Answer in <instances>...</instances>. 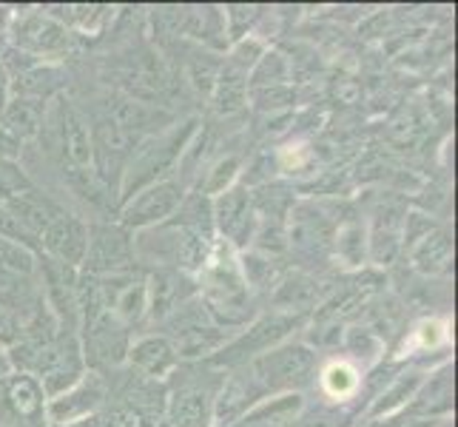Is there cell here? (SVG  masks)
Wrapping results in <instances>:
<instances>
[{"label": "cell", "instance_id": "1", "mask_svg": "<svg viewBox=\"0 0 458 427\" xmlns=\"http://www.w3.org/2000/svg\"><path fill=\"white\" fill-rule=\"evenodd\" d=\"M199 129H202L199 117H182V120L177 117L168 129L146 137L143 142H137V149L131 151L120 177L117 209L123 202H129L134 194L143 192V188L177 174L182 154L188 151V146H191V140L197 137Z\"/></svg>", "mask_w": 458, "mask_h": 427}, {"label": "cell", "instance_id": "2", "mask_svg": "<svg viewBox=\"0 0 458 427\" xmlns=\"http://www.w3.org/2000/svg\"><path fill=\"white\" fill-rule=\"evenodd\" d=\"M225 371L208 362H180L165 379V414L171 427H214V407Z\"/></svg>", "mask_w": 458, "mask_h": 427}, {"label": "cell", "instance_id": "3", "mask_svg": "<svg viewBox=\"0 0 458 427\" xmlns=\"http://www.w3.org/2000/svg\"><path fill=\"white\" fill-rule=\"evenodd\" d=\"M308 322H310V313H288V311L259 313L205 362L219 371L248 365L250 359H257L267 351H274L276 345L288 342L296 330H302Z\"/></svg>", "mask_w": 458, "mask_h": 427}, {"label": "cell", "instance_id": "4", "mask_svg": "<svg viewBox=\"0 0 458 427\" xmlns=\"http://www.w3.org/2000/svg\"><path fill=\"white\" fill-rule=\"evenodd\" d=\"M248 368L265 390V397H282V393H302L313 385L319 356L308 342L288 339L276 345L274 351L250 359Z\"/></svg>", "mask_w": 458, "mask_h": 427}, {"label": "cell", "instance_id": "5", "mask_svg": "<svg viewBox=\"0 0 458 427\" xmlns=\"http://www.w3.org/2000/svg\"><path fill=\"white\" fill-rule=\"evenodd\" d=\"M339 219L313 200H296L288 217V251L302 265H327L334 260V234Z\"/></svg>", "mask_w": 458, "mask_h": 427}, {"label": "cell", "instance_id": "6", "mask_svg": "<svg viewBox=\"0 0 458 427\" xmlns=\"http://www.w3.org/2000/svg\"><path fill=\"white\" fill-rule=\"evenodd\" d=\"M77 334H81V347L89 371L112 376L125 368V356H129L134 330L129 325H123L114 313L103 311L94 320L81 322Z\"/></svg>", "mask_w": 458, "mask_h": 427}, {"label": "cell", "instance_id": "7", "mask_svg": "<svg viewBox=\"0 0 458 427\" xmlns=\"http://www.w3.org/2000/svg\"><path fill=\"white\" fill-rule=\"evenodd\" d=\"M134 234L114 223H89V245L81 271L91 277H114L137 271Z\"/></svg>", "mask_w": 458, "mask_h": 427}, {"label": "cell", "instance_id": "8", "mask_svg": "<svg viewBox=\"0 0 458 427\" xmlns=\"http://www.w3.org/2000/svg\"><path fill=\"white\" fill-rule=\"evenodd\" d=\"M86 359L81 347V334L74 330H60L57 339H52L43 351L35 356L26 373H31L40 382L46 397H57V393L69 390L77 379L86 373Z\"/></svg>", "mask_w": 458, "mask_h": 427}, {"label": "cell", "instance_id": "9", "mask_svg": "<svg viewBox=\"0 0 458 427\" xmlns=\"http://www.w3.org/2000/svg\"><path fill=\"white\" fill-rule=\"evenodd\" d=\"M185 194H188V188L180 183L177 174H171V177L143 188V192L134 194L129 202H123L114 217H117V223L123 228H129L131 234L148 231L154 226H163L165 219L177 214Z\"/></svg>", "mask_w": 458, "mask_h": 427}, {"label": "cell", "instance_id": "10", "mask_svg": "<svg viewBox=\"0 0 458 427\" xmlns=\"http://www.w3.org/2000/svg\"><path fill=\"white\" fill-rule=\"evenodd\" d=\"M211 219L219 240H225L233 251H248L257 234V211L250 202V188L240 180L228 192L211 200Z\"/></svg>", "mask_w": 458, "mask_h": 427}, {"label": "cell", "instance_id": "11", "mask_svg": "<svg viewBox=\"0 0 458 427\" xmlns=\"http://www.w3.org/2000/svg\"><path fill=\"white\" fill-rule=\"evenodd\" d=\"M74 46H77V35L49 12L46 14L31 12L14 26V49L40 60V63L69 55Z\"/></svg>", "mask_w": 458, "mask_h": 427}, {"label": "cell", "instance_id": "12", "mask_svg": "<svg viewBox=\"0 0 458 427\" xmlns=\"http://www.w3.org/2000/svg\"><path fill=\"white\" fill-rule=\"evenodd\" d=\"M106 399H108V376L86 371L69 390H63L46 402V419H49V424H69V422L98 416L106 407Z\"/></svg>", "mask_w": 458, "mask_h": 427}, {"label": "cell", "instance_id": "13", "mask_svg": "<svg viewBox=\"0 0 458 427\" xmlns=\"http://www.w3.org/2000/svg\"><path fill=\"white\" fill-rule=\"evenodd\" d=\"M106 311L114 313L123 325H129L131 330L146 325L148 316V282L146 274L129 271V274H114V277H98Z\"/></svg>", "mask_w": 458, "mask_h": 427}, {"label": "cell", "instance_id": "14", "mask_svg": "<svg viewBox=\"0 0 458 427\" xmlns=\"http://www.w3.org/2000/svg\"><path fill=\"white\" fill-rule=\"evenodd\" d=\"M86 245H89V223L81 214H72L66 209L40 234V257L77 268V271L83 265Z\"/></svg>", "mask_w": 458, "mask_h": 427}, {"label": "cell", "instance_id": "15", "mask_svg": "<svg viewBox=\"0 0 458 427\" xmlns=\"http://www.w3.org/2000/svg\"><path fill=\"white\" fill-rule=\"evenodd\" d=\"M148 282V325H160L168 313H174L188 299L197 296V279L174 268H151L146 274Z\"/></svg>", "mask_w": 458, "mask_h": 427}, {"label": "cell", "instance_id": "16", "mask_svg": "<svg viewBox=\"0 0 458 427\" xmlns=\"http://www.w3.org/2000/svg\"><path fill=\"white\" fill-rule=\"evenodd\" d=\"M180 356L174 351L171 339H165L163 334H143L134 337L129 356H125V368L137 376L154 379V382H165V379L177 371Z\"/></svg>", "mask_w": 458, "mask_h": 427}, {"label": "cell", "instance_id": "17", "mask_svg": "<svg viewBox=\"0 0 458 427\" xmlns=\"http://www.w3.org/2000/svg\"><path fill=\"white\" fill-rule=\"evenodd\" d=\"M455 405V385H453V365L445 362L441 368H433L428 379L416 390L413 402H410L402 414L407 416H424V419H447Z\"/></svg>", "mask_w": 458, "mask_h": 427}, {"label": "cell", "instance_id": "18", "mask_svg": "<svg viewBox=\"0 0 458 427\" xmlns=\"http://www.w3.org/2000/svg\"><path fill=\"white\" fill-rule=\"evenodd\" d=\"M428 373H430L428 368H404V371H399L385 388H378V393L370 399V407L365 410L368 422L402 414V410L413 402L416 390L421 388L424 379H428Z\"/></svg>", "mask_w": 458, "mask_h": 427}, {"label": "cell", "instance_id": "19", "mask_svg": "<svg viewBox=\"0 0 458 427\" xmlns=\"http://www.w3.org/2000/svg\"><path fill=\"white\" fill-rule=\"evenodd\" d=\"M361 373L356 365H351L347 359H330L316 371L313 385L322 390V397L334 405H347L361 397Z\"/></svg>", "mask_w": 458, "mask_h": 427}, {"label": "cell", "instance_id": "20", "mask_svg": "<svg viewBox=\"0 0 458 427\" xmlns=\"http://www.w3.org/2000/svg\"><path fill=\"white\" fill-rule=\"evenodd\" d=\"M6 209L18 217V223L31 234V236H38V243H40V234L46 231V226L52 223V219L63 211V205L57 200H52L49 194H43L40 188H29V192L18 194L14 200L6 202Z\"/></svg>", "mask_w": 458, "mask_h": 427}, {"label": "cell", "instance_id": "21", "mask_svg": "<svg viewBox=\"0 0 458 427\" xmlns=\"http://www.w3.org/2000/svg\"><path fill=\"white\" fill-rule=\"evenodd\" d=\"M208 98H211V108L216 115L242 112L248 98H250V94H248V74L240 72V69H233L231 63H223V69H219Z\"/></svg>", "mask_w": 458, "mask_h": 427}, {"label": "cell", "instance_id": "22", "mask_svg": "<svg viewBox=\"0 0 458 427\" xmlns=\"http://www.w3.org/2000/svg\"><path fill=\"white\" fill-rule=\"evenodd\" d=\"M410 260L421 274H441L453 262V240L445 228H433L410 245Z\"/></svg>", "mask_w": 458, "mask_h": 427}, {"label": "cell", "instance_id": "23", "mask_svg": "<svg viewBox=\"0 0 458 427\" xmlns=\"http://www.w3.org/2000/svg\"><path fill=\"white\" fill-rule=\"evenodd\" d=\"M339 345L344 347L347 362L356 365L359 371L361 368H376L378 362L385 359V339L368 325H351L342 334Z\"/></svg>", "mask_w": 458, "mask_h": 427}, {"label": "cell", "instance_id": "24", "mask_svg": "<svg viewBox=\"0 0 458 427\" xmlns=\"http://www.w3.org/2000/svg\"><path fill=\"white\" fill-rule=\"evenodd\" d=\"M334 257L347 268H361L368 260V228L353 214L339 217L334 234Z\"/></svg>", "mask_w": 458, "mask_h": 427}, {"label": "cell", "instance_id": "25", "mask_svg": "<svg viewBox=\"0 0 458 427\" xmlns=\"http://www.w3.org/2000/svg\"><path fill=\"white\" fill-rule=\"evenodd\" d=\"M46 108H49V103L29 100V98H9L4 112H0V123H4L14 137H21L26 142L40 134Z\"/></svg>", "mask_w": 458, "mask_h": 427}, {"label": "cell", "instance_id": "26", "mask_svg": "<svg viewBox=\"0 0 458 427\" xmlns=\"http://www.w3.org/2000/svg\"><path fill=\"white\" fill-rule=\"evenodd\" d=\"M240 174H242V157L240 154H223V157H216L208 168H205V177H199L194 183L191 192L214 200L223 192H228L231 185L240 183Z\"/></svg>", "mask_w": 458, "mask_h": 427}, {"label": "cell", "instance_id": "27", "mask_svg": "<svg viewBox=\"0 0 458 427\" xmlns=\"http://www.w3.org/2000/svg\"><path fill=\"white\" fill-rule=\"evenodd\" d=\"M288 81V60L274 49H267L257 66L248 72V89H267V86H282Z\"/></svg>", "mask_w": 458, "mask_h": 427}, {"label": "cell", "instance_id": "28", "mask_svg": "<svg viewBox=\"0 0 458 427\" xmlns=\"http://www.w3.org/2000/svg\"><path fill=\"white\" fill-rule=\"evenodd\" d=\"M262 18V9L259 6H228L223 12V23H225V40L236 43L248 35H254V26Z\"/></svg>", "mask_w": 458, "mask_h": 427}, {"label": "cell", "instance_id": "29", "mask_svg": "<svg viewBox=\"0 0 458 427\" xmlns=\"http://www.w3.org/2000/svg\"><path fill=\"white\" fill-rule=\"evenodd\" d=\"M29 188H35V183H31V177L21 163L0 160V202H9L18 194L29 192Z\"/></svg>", "mask_w": 458, "mask_h": 427}, {"label": "cell", "instance_id": "30", "mask_svg": "<svg viewBox=\"0 0 458 427\" xmlns=\"http://www.w3.org/2000/svg\"><path fill=\"white\" fill-rule=\"evenodd\" d=\"M447 419H424V416H407V414H393L385 419H373L370 427H441Z\"/></svg>", "mask_w": 458, "mask_h": 427}, {"label": "cell", "instance_id": "31", "mask_svg": "<svg viewBox=\"0 0 458 427\" xmlns=\"http://www.w3.org/2000/svg\"><path fill=\"white\" fill-rule=\"evenodd\" d=\"M23 157V140L14 137L4 123H0V160L6 163H21Z\"/></svg>", "mask_w": 458, "mask_h": 427}, {"label": "cell", "instance_id": "32", "mask_svg": "<svg viewBox=\"0 0 458 427\" xmlns=\"http://www.w3.org/2000/svg\"><path fill=\"white\" fill-rule=\"evenodd\" d=\"M21 328H23V322L18 320V316H12L9 311L0 308V347H12L14 342H18Z\"/></svg>", "mask_w": 458, "mask_h": 427}, {"label": "cell", "instance_id": "33", "mask_svg": "<svg viewBox=\"0 0 458 427\" xmlns=\"http://www.w3.org/2000/svg\"><path fill=\"white\" fill-rule=\"evenodd\" d=\"M14 368H12V362H9V354H6V347H0V382L12 373Z\"/></svg>", "mask_w": 458, "mask_h": 427}]
</instances>
